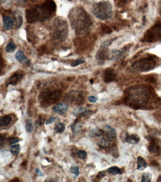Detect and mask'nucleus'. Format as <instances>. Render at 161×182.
I'll return each instance as SVG.
<instances>
[{
  "label": "nucleus",
  "instance_id": "38",
  "mask_svg": "<svg viewBox=\"0 0 161 182\" xmlns=\"http://www.w3.org/2000/svg\"><path fill=\"white\" fill-rule=\"evenodd\" d=\"M88 100L91 103H95L98 100V98L95 96H90L88 98Z\"/></svg>",
  "mask_w": 161,
  "mask_h": 182
},
{
  "label": "nucleus",
  "instance_id": "44",
  "mask_svg": "<svg viewBox=\"0 0 161 182\" xmlns=\"http://www.w3.org/2000/svg\"><path fill=\"white\" fill-rule=\"evenodd\" d=\"M33 1H36V0H33Z\"/></svg>",
  "mask_w": 161,
  "mask_h": 182
},
{
  "label": "nucleus",
  "instance_id": "34",
  "mask_svg": "<svg viewBox=\"0 0 161 182\" xmlns=\"http://www.w3.org/2000/svg\"><path fill=\"white\" fill-rule=\"evenodd\" d=\"M111 153L113 157H115L116 158L119 157V152L118 148L117 147H115V146H113L111 149Z\"/></svg>",
  "mask_w": 161,
  "mask_h": 182
},
{
  "label": "nucleus",
  "instance_id": "15",
  "mask_svg": "<svg viewBox=\"0 0 161 182\" xmlns=\"http://www.w3.org/2000/svg\"><path fill=\"white\" fill-rule=\"evenodd\" d=\"M20 11H15L13 13L14 24L17 28L21 26L23 23V18Z\"/></svg>",
  "mask_w": 161,
  "mask_h": 182
},
{
  "label": "nucleus",
  "instance_id": "39",
  "mask_svg": "<svg viewBox=\"0 0 161 182\" xmlns=\"http://www.w3.org/2000/svg\"><path fill=\"white\" fill-rule=\"evenodd\" d=\"M15 1L19 5H23L26 2V0H15Z\"/></svg>",
  "mask_w": 161,
  "mask_h": 182
},
{
  "label": "nucleus",
  "instance_id": "12",
  "mask_svg": "<svg viewBox=\"0 0 161 182\" xmlns=\"http://www.w3.org/2000/svg\"><path fill=\"white\" fill-rule=\"evenodd\" d=\"M16 59L23 65H29L30 61L22 51L19 50L15 55Z\"/></svg>",
  "mask_w": 161,
  "mask_h": 182
},
{
  "label": "nucleus",
  "instance_id": "25",
  "mask_svg": "<svg viewBox=\"0 0 161 182\" xmlns=\"http://www.w3.org/2000/svg\"><path fill=\"white\" fill-rule=\"evenodd\" d=\"M106 50L104 49H102L98 51L96 56V58L98 60L103 61L105 59L106 57Z\"/></svg>",
  "mask_w": 161,
  "mask_h": 182
},
{
  "label": "nucleus",
  "instance_id": "1",
  "mask_svg": "<svg viewBox=\"0 0 161 182\" xmlns=\"http://www.w3.org/2000/svg\"><path fill=\"white\" fill-rule=\"evenodd\" d=\"M56 10V5L53 0H46L42 5L26 11L27 21L32 23L43 21L50 18Z\"/></svg>",
  "mask_w": 161,
  "mask_h": 182
},
{
  "label": "nucleus",
  "instance_id": "28",
  "mask_svg": "<svg viewBox=\"0 0 161 182\" xmlns=\"http://www.w3.org/2000/svg\"><path fill=\"white\" fill-rule=\"evenodd\" d=\"M65 129V126L63 123H59L55 125L54 130L57 133H61L63 132Z\"/></svg>",
  "mask_w": 161,
  "mask_h": 182
},
{
  "label": "nucleus",
  "instance_id": "30",
  "mask_svg": "<svg viewBox=\"0 0 161 182\" xmlns=\"http://www.w3.org/2000/svg\"><path fill=\"white\" fill-rule=\"evenodd\" d=\"M77 157L79 159H84L87 157V153L84 150H79L77 153Z\"/></svg>",
  "mask_w": 161,
  "mask_h": 182
},
{
  "label": "nucleus",
  "instance_id": "21",
  "mask_svg": "<svg viewBox=\"0 0 161 182\" xmlns=\"http://www.w3.org/2000/svg\"><path fill=\"white\" fill-rule=\"evenodd\" d=\"M12 118L9 116H5L1 118L0 120V125L1 127L8 126L12 122Z\"/></svg>",
  "mask_w": 161,
  "mask_h": 182
},
{
  "label": "nucleus",
  "instance_id": "2",
  "mask_svg": "<svg viewBox=\"0 0 161 182\" xmlns=\"http://www.w3.org/2000/svg\"><path fill=\"white\" fill-rule=\"evenodd\" d=\"M71 27L78 32L87 30L90 26L91 20L86 11L80 7H75L69 14Z\"/></svg>",
  "mask_w": 161,
  "mask_h": 182
},
{
  "label": "nucleus",
  "instance_id": "10",
  "mask_svg": "<svg viewBox=\"0 0 161 182\" xmlns=\"http://www.w3.org/2000/svg\"><path fill=\"white\" fill-rule=\"evenodd\" d=\"M22 72H16L7 80L6 83V86L9 85H15L18 83L20 80L22 79L23 77Z\"/></svg>",
  "mask_w": 161,
  "mask_h": 182
},
{
  "label": "nucleus",
  "instance_id": "9",
  "mask_svg": "<svg viewBox=\"0 0 161 182\" xmlns=\"http://www.w3.org/2000/svg\"><path fill=\"white\" fill-rule=\"evenodd\" d=\"M104 81L107 83L114 81L116 78L115 71L111 68H108L105 70L104 74Z\"/></svg>",
  "mask_w": 161,
  "mask_h": 182
},
{
  "label": "nucleus",
  "instance_id": "14",
  "mask_svg": "<svg viewBox=\"0 0 161 182\" xmlns=\"http://www.w3.org/2000/svg\"><path fill=\"white\" fill-rule=\"evenodd\" d=\"M3 27L6 30H10L12 29L14 25V21L12 18L9 16H5L3 18Z\"/></svg>",
  "mask_w": 161,
  "mask_h": 182
},
{
  "label": "nucleus",
  "instance_id": "32",
  "mask_svg": "<svg viewBox=\"0 0 161 182\" xmlns=\"http://www.w3.org/2000/svg\"><path fill=\"white\" fill-rule=\"evenodd\" d=\"M20 141V138H19L13 137L9 138L7 142L9 145H11L12 144H16L17 143L19 142Z\"/></svg>",
  "mask_w": 161,
  "mask_h": 182
},
{
  "label": "nucleus",
  "instance_id": "19",
  "mask_svg": "<svg viewBox=\"0 0 161 182\" xmlns=\"http://www.w3.org/2000/svg\"><path fill=\"white\" fill-rule=\"evenodd\" d=\"M137 169L143 170L147 167V163L144 158L142 157H138L137 158Z\"/></svg>",
  "mask_w": 161,
  "mask_h": 182
},
{
  "label": "nucleus",
  "instance_id": "29",
  "mask_svg": "<svg viewBox=\"0 0 161 182\" xmlns=\"http://www.w3.org/2000/svg\"><path fill=\"white\" fill-rule=\"evenodd\" d=\"M70 172L74 174V178L78 177L79 174V167L78 166H73L70 168Z\"/></svg>",
  "mask_w": 161,
  "mask_h": 182
},
{
  "label": "nucleus",
  "instance_id": "11",
  "mask_svg": "<svg viewBox=\"0 0 161 182\" xmlns=\"http://www.w3.org/2000/svg\"><path fill=\"white\" fill-rule=\"evenodd\" d=\"M68 106L66 103H61L57 104L52 108V111L55 113L63 115L68 111Z\"/></svg>",
  "mask_w": 161,
  "mask_h": 182
},
{
  "label": "nucleus",
  "instance_id": "35",
  "mask_svg": "<svg viewBox=\"0 0 161 182\" xmlns=\"http://www.w3.org/2000/svg\"><path fill=\"white\" fill-rule=\"evenodd\" d=\"M102 28V31L105 34H110L112 32V29L105 25H103Z\"/></svg>",
  "mask_w": 161,
  "mask_h": 182
},
{
  "label": "nucleus",
  "instance_id": "6",
  "mask_svg": "<svg viewBox=\"0 0 161 182\" xmlns=\"http://www.w3.org/2000/svg\"><path fill=\"white\" fill-rule=\"evenodd\" d=\"M156 65V60L151 57L142 58L134 62L132 67L138 72H147L154 69Z\"/></svg>",
  "mask_w": 161,
  "mask_h": 182
},
{
  "label": "nucleus",
  "instance_id": "4",
  "mask_svg": "<svg viewBox=\"0 0 161 182\" xmlns=\"http://www.w3.org/2000/svg\"><path fill=\"white\" fill-rule=\"evenodd\" d=\"M91 10L93 14L98 19L102 21L110 19L113 15L112 4L108 1L95 3L92 7Z\"/></svg>",
  "mask_w": 161,
  "mask_h": 182
},
{
  "label": "nucleus",
  "instance_id": "7",
  "mask_svg": "<svg viewBox=\"0 0 161 182\" xmlns=\"http://www.w3.org/2000/svg\"><path fill=\"white\" fill-rule=\"evenodd\" d=\"M144 40L147 42H153L161 40V23L156 24L148 30L145 33Z\"/></svg>",
  "mask_w": 161,
  "mask_h": 182
},
{
  "label": "nucleus",
  "instance_id": "22",
  "mask_svg": "<svg viewBox=\"0 0 161 182\" xmlns=\"http://www.w3.org/2000/svg\"><path fill=\"white\" fill-rule=\"evenodd\" d=\"M111 139H109L108 138H103L101 139V141L99 142L98 145L101 148H105L109 147L111 145Z\"/></svg>",
  "mask_w": 161,
  "mask_h": 182
},
{
  "label": "nucleus",
  "instance_id": "24",
  "mask_svg": "<svg viewBox=\"0 0 161 182\" xmlns=\"http://www.w3.org/2000/svg\"><path fill=\"white\" fill-rule=\"evenodd\" d=\"M26 131L29 133H31L34 129L33 121L31 119H27L26 122L25 123Z\"/></svg>",
  "mask_w": 161,
  "mask_h": 182
},
{
  "label": "nucleus",
  "instance_id": "13",
  "mask_svg": "<svg viewBox=\"0 0 161 182\" xmlns=\"http://www.w3.org/2000/svg\"><path fill=\"white\" fill-rule=\"evenodd\" d=\"M124 141L129 144H136L140 141V138L137 134L128 135L127 133L124 138Z\"/></svg>",
  "mask_w": 161,
  "mask_h": 182
},
{
  "label": "nucleus",
  "instance_id": "5",
  "mask_svg": "<svg viewBox=\"0 0 161 182\" xmlns=\"http://www.w3.org/2000/svg\"><path fill=\"white\" fill-rule=\"evenodd\" d=\"M53 27V37L55 40L63 41L68 34V25L66 21L56 19Z\"/></svg>",
  "mask_w": 161,
  "mask_h": 182
},
{
  "label": "nucleus",
  "instance_id": "23",
  "mask_svg": "<svg viewBox=\"0 0 161 182\" xmlns=\"http://www.w3.org/2000/svg\"><path fill=\"white\" fill-rule=\"evenodd\" d=\"M107 172L109 174H113V175H117V174H120L122 173V171L121 169L117 167H112L109 168L107 170Z\"/></svg>",
  "mask_w": 161,
  "mask_h": 182
},
{
  "label": "nucleus",
  "instance_id": "17",
  "mask_svg": "<svg viewBox=\"0 0 161 182\" xmlns=\"http://www.w3.org/2000/svg\"><path fill=\"white\" fill-rule=\"evenodd\" d=\"M148 151L152 153H157L160 150V147L154 139H151V142L148 146Z\"/></svg>",
  "mask_w": 161,
  "mask_h": 182
},
{
  "label": "nucleus",
  "instance_id": "37",
  "mask_svg": "<svg viewBox=\"0 0 161 182\" xmlns=\"http://www.w3.org/2000/svg\"><path fill=\"white\" fill-rule=\"evenodd\" d=\"M57 117H50L45 122V124L46 125H49V124H52L54 122H55L57 119Z\"/></svg>",
  "mask_w": 161,
  "mask_h": 182
},
{
  "label": "nucleus",
  "instance_id": "42",
  "mask_svg": "<svg viewBox=\"0 0 161 182\" xmlns=\"http://www.w3.org/2000/svg\"><path fill=\"white\" fill-rule=\"evenodd\" d=\"M122 1H124V2H126V1H128V0H122Z\"/></svg>",
  "mask_w": 161,
  "mask_h": 182
},
{
  "label": "nucleus",
  "instance_id": "3",
  "mask_svg": "<svg viewBox=\"0 0 161 182\" xmlns=\"http://www.w3.org/2000/svg\"><path fill=\"white\" fill-rule=\"evenodd\" d=\"M150 95L148 90L143 87H132L128 91L126 94L127 102L133 106H144L149 101Z\"/></svg>",
  "mask_w": 161,
  "mask_h": 182
},
{
  "label": "nucleus",
  "instance_id": "41",
  "mask_svg": "<svg viewBox=\"0 0 161 182\" xmlns=\"http://www.w3.org/2000/svg\"><path fill=\"white\" fill-rule=\"evenodd\" d=\"M90 83H93V81L92 79H91V80H90Z\"/></svg>",
  "mask_w": 161,
  "mask_h": 182
},
{
  "label": "nucleus",
  "instance_id": "18",
  "mask_svg": "<svg viewBox=\"0 0 161 182\" xmlns=\"http://www.w3.org/2000/svg\"><path fill=\"white\" fill-rule=\"evenodd\" d=\"M122 52L118 50H111L108 52L107 57L110 60H116L121 57Z\"/></svg>",
  "mask_w": 161,
  "mask_h": 182
},
{
  "label": "nucleus",
  "instance_id": "36",
  "mask_svg": "<svg viewBox=\"0 0 161 182\" xmlns=\"http://www.w3.org/2000/svg\"><path fill=\"white\" fill-rule=\"evenodd\" d=\"M84 62L85 61L83 60L78 59V60H76L73 61V63H71V66L72 67H76L80 64H83Z\"/></svg>",
  "mask_w": 161,
  "mask_h": 182
},
{
  "label": "nucleus",
  "instance_id": "45",
  "mask_svg": "<svg viewBox=\"0 0 161 182\" xmlns=\"http://www.w3.org/2000/svg\"><path fill=\"white\" fill-rule=\"evenodd\" d=\"M2 1V0H1V1Z\"/></svg>",
  "mask_w": 161,
  "mask_h": 182
},
{
  "label": "nucleus",
  "instance_id": "8",
  "mask_svg": "<svg viewBox=\"0 0 161 182\" xmlns=\"http://www.w3.org/2000/svg\"><path fill=\"white\" fill-rule=\"evenodd\" d=\"M92 112L91 110H88L87 108L79 107L74 109L73 112V114L76 117H79L87 116L88 115L92 114Z\"/></svg>",
  "mask_w": 161,
  "mask_h": 182
},
{
  "label": "nucleus",
  "instance_id": "33",
  "mask_svg": "<svg viewBox=\"0 0 161 182\" xmlns=\"http://www.w3.org/2000/svg\"><path fill=\"white\" fill-rule=\"evenodd\" d=\"M115 39V38H114V39H112V40H108V41H104L101 45V48L104 49V50H107L109 46L112 43V41H114Z\"/></svg>",
  "mask_w": 161,
  "mask_h": 182
},
{
  "label": "nucleus",
  "instance_id": "40",
  "mask_svg": "<svg viewBox=\"0 0 161 182\" xmlns=\"http://www.w3.org/2000/svg\"><path fill=\"white\" fill-rule=\"evenodd\" d=\"M5 137L1 135V138H0V144H1V145H2L3 144V143L5 142Z\"/></svg>",
  "mask_w": 161,
  "mask_h": 182
},
{
  "label": "nucleus",
  "instance_id": "27",
  "mask_svg": "<svg viewBox=\"0 0 161 182\" xmlns=\"http://www.w3.org/2000/svg\"><path fill=\"white\" fill-rule=\"evenodd\" d=\"M16 45L13 41H11L7 44L6 47V50L8 53H12L15 50Z\"/></svg>",
  "mask_w": 161,
  "mask_h": 182
},
{
  "label": "nucleus",
  "instance_id": "16",
  "mask_svg": "<svg viewBox=\"0 0 161 182\" xmlns=\"http://www.w3.org/2000/svg\"><path fill=\"white\" fill-rule=\"evenodd\" d=\"M105 134L109 139H114L116 137V132L115 129L109 125L105 126Z\"/></svg>",
  "mask_w": 161,
  "mask_h": 182
},
{
  "label": "nucleus",
  "instance_id": "31",
  "mask_svg": "<svg viewBox=\"0 0 161 182\" xmlns=\"http://www.w3.org/2000/svg\"><path fill=\"white\" fill-rule=\"evenodd\" d=\"M151 176L148 173H145L142 177L141 181L143 182H150L151 181Z\"/></svg>",
  "mask_w": 161,
  "mask_h": 182
},
{
  "label": "nucleus",
  "instance_id": "26",
  "mask_svg": "<svg viewBox=\"0 0 161 182\" xmlns=\"http://www.w3.org/2000/svg\"><path fill=\"white\" fill-rule=\"evenodd\" d=\"M10 149V151L13 155L17 156L20 151L21 147L19 144H17V145H14L11 146Z\"/></svg>",
  "mask_w": 161,
  "mask_h": 182
},
{
  "label": "nucleus",
  "instance_id": "20",
  "mask_svg": "<svg viewBox=\"0 0 161 182\" xmlns=\"http://www.w3.org/2000/svg\"><path fill=\"white\" fill-rule=\"evenodd\" d=\"M104 133V131L100 128H94L91 129L89 133V135L91 137H99L102 136Z\"/></svg>",
  "mask_w": 161,
  "mask_h": 182
},
{
  "label": "nucleus",
  "instance_id": "43",
  "mask_svg": "<svg viewBox=\"0 0 161 182\" xmlns=\"http://www.w3.org/2000/svg\"><path fill=\"white\" fill-rule=\"evenodd\" d=\"M68 1H72V0H68Z\"/></svg>",
  "mask_w": 161,
  "mask_h": 182
}]
</instances>
